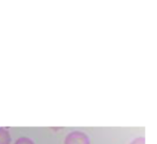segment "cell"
<instances>
[{
    "label": "cell",
    "mask_w": 157,
    "mask_h": 144,
    "mask_svg": "<svg viewBox=\"0 0 157 144\" xmlns=\"http://www.w3.org/2000/svg\"><path fill=\"white\" fill-rule=\"evenodd\" d=\"M64 144H90V140L86 133L75 131L67 134L64 139Z\"/></svg>",
    "instance_id": "1"
},
{
    "label": "cell",
    "mask_w": 157,
    "mask_h": 144,
    "mask_svg": "<svg viewBox=\"0 0 157 144\" xmlns=\"http://www.w3.org/2000/svg\"><path fill=\"white\" fill-rule=\"evenodd\" d=\"M10 143H11V136L9 132L4 128H0V144Z\"/></svg>",
    "instance_id": "2"
},
{
    "label": "cell",
    "mask_w": 157,
    "mask_h": 144,
    "mask_svg": "<svg viewBox=\"0 0 157 144\" xmlns=\"http://www.w3.org/2000/svg\"><path fill=\"white\" fill-rule=\"evenodd\" d=\"M14 144H35L33 142V141H31L29 138L27 137H20L18 138Z\"/></svg>",
    "instance_id": "3"
},
{
    "label": "cell",
    "mask_w": 157,
    "mask_h": 144,
    "mask_svg": "<svg viewBox=\"0 0 157 144\" xmlns=\"http://www.w3.org/2000/svg\"><path fill=\"white\" fill-rule=\"evenodd\" d=\"M130 144H145V138L144 137H138V138L132 140V142Z\"/></svg>",
    "instance_id": "4"
}]
</instances>
